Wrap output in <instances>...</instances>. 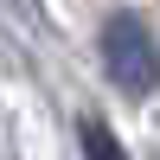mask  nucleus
<instances>
[{"instance_id": "2", "label": "nucleus", "mask_w": 160, "mask_h": 160, "mask_svg": "<svg viewBox=\"0 0 160 160\" xmlns=\"http://www.w3.org/2000/svg\"><path fill=\"white\" fill-rule=\"evenodd\" d=\"M77 141H83V160H128V148L115 141V128H109V122H96V115L77 128Z\"/></svg>"}, {"instance_id": "1", "label": "nucleus", "mask_w": 160, "mask_h": 160, "mask_svg": "<svg viewBox=\"0 0 160 160\" xmlns=\"http://www.w3.org/2000/svg\"><path fill=\"white\" fill-rule=\"evenodd\" d=\"M102 71H109V83L122 96H154V83H160V45H154V32H148L141 13L115 7L102 19Z\"/></svg>"}]
</instances>
